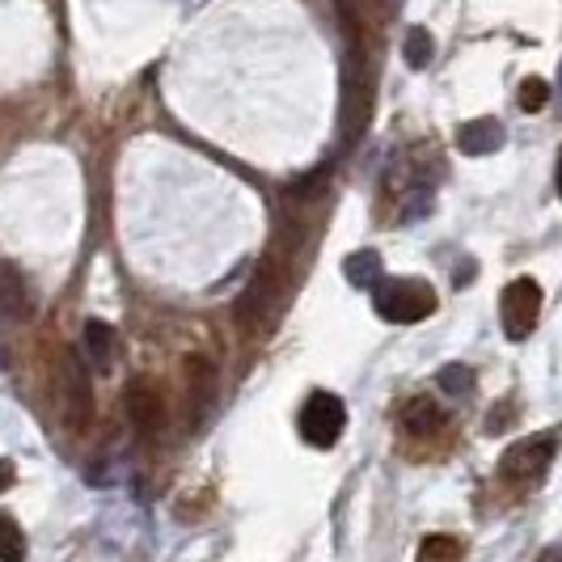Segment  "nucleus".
Here are the masks:
<instances>
[{"instance_id":"nucleus-20","label":"nucleus","mask_w":562,"mask_h":562,"mask_svg":"<svg viewBox=\"0 0 562 562\" xmlns=\"http://www.w3.org/2000/svg\"><path fill=\"white\" fill-rule=\"evenodd\" d=\"M13 479H18V474H13V461H0V491H9Z\"/></svg>"},{"instance_id":"nucleus-18","label":"nucleus","mask_w":562,"mask_h":562,"mask_svg":"<svg viewBox=\"0 0 562 562\" xmlns=\"http://www.w3.org/2000/svg\"><path fill=\"white\" fill-rule=\"evenodd\" d=\"M461 559V546L452 537H427L419 546V562H457Z\"/></svg>"},{"instance_id":"nucleus-17","label":"nucleus","mask_w":562,"mask_h":562,"mask_svg":"<svg viewBox=\"0 0 562 562\" xmlns=\"http://www.w3.org/2000/svg\"><path fill=\"white\" fill-rule=\"evenodd\" d=\"M440 390L452 397H461V394H470L474 390V368H465V364H449V368H440Z\"/></svg>"},{"instance_id":"nucleus-10","label":"nucleus","mask_w":562,"mask_h":562,"mask_svg":"<svg viewBox=\"0 0 562 562\" xmlns=\"http://www.w3.org/2000/svg\"><path fill=\"white\" fill-rule=\"evenodd\" d=\"M457 148H461L465 157H491V153L504 148V127H499L495 119H474V123H465V127L457 132Z\"/></svg>"},{"instance_id":"nucleus-21","label":"nucleus","mask_w":562,"mask_h":562,"mask_svg":"<svg viewBox=\"0 0 562 562\" xmlns=\"http://www.w3.org/2000/svg\"><path fill=\"white\" fill-rule=\"evenodd\" d=\"M559 195H562V153H559Z\"/></svg>"},{"instance_id":"nucleus-22","label":"nucleus","mask_w":562,"mask_h":562,"mask_svg":"<svg viewBox=\"0 0 562 562\" xmlns=\"http://www.w3.org/2000/svg\"><path fill=\"white\" fill-rule=\"evenodd\" d=\"M559 106H562V72H559Z\"/></svg>"},{"instance_id":"nucleus-11","label":"nucleus","mask_w":562,"mask_h":562,"mask_svg":"<svg viewBox=\"0 0 562 562\" xmlns=\"http://www.w3.org/2000/svg\"><path fill=\"white\" fill-rule=\"evenodd\" d=\"M114 356H119V338H114V330L106 326V322L89 317V322H85V360H89V368L111 372Z\"/></svg>"},{"instance_id":"nucleus-7","label":"nucleus","mask_w":562,"mask_h":562,"mask_svg":"<svg viewBox=\"0 0 562 562\" xmlns=\"http://www.w3.org/2000/svg\"><path fill=\"white\" fill-rule=\"evenodd\" d=\"M64 419L72 431H81L93 415V385H89V368L81 351H64Z\"/></svg>"},{"instance_id":"nucleus-16","label":"nucleus","mask_w":562,"mask_h":562,"mask_svg":"<svg viewBox=\"0 0 562 562\" xmlns=\"http://www.w3.org/2000/svg\"><path fill=\"white\" fill-rule=\"evenodd\" d=\"M26 559V537L18 529V520L9 512H0V562H22Z\"/></svg>"},{"instance_id":"nucleus-15","label":"nucleus","mask_w":562,"mask_h":562,"mask_svg":"<svg viewBox=\"0 0 562 562\" xmlns=\"http://www.w3.org/2000/svg\"><path fill=\"white\" fill-rule=\"evenodd\" d=\"M402 56H406V64H411V68H427V64H431V56H436L431 34H427L423 26H411V30H406V38H402Z\"/></svg>"},{"instance_id":"nucleus-13","label":"nucleus","mask_w":562,"mask_h":562,"mask_svg":"<svg viewBox=\"0 0 562 562\" xmlns=\"http://www.w3.org/2000/svg\"><path fill=\"white\" fill-rule=\"evenodd\" d=\"M342 276L351 288H376L385 280V267H381V254L376 250H356L347 262H342Z\"/></svg>"},{"instance_id":"nucleus-6","label":"nucleus","mask_w":562,"mask_h":562,"mask_svg":"<svg viewBox=\"0 0 562 562\" xmlns=\"http://www.w3.org/2000/svg\"><path fill=\"white\" fill-rule=\"evenodd\" d=\"M554 452H559V431L529 436V440H520V445H512V449L504 452V474L507 479H516V482L541 479V474L550 470Z\"/></svg>"},{"instance_id":"nucleus-8","label":"nucleus","mask_w":562,"mask_h":562,"mask_svg":"<svg viewBox=\"0 0 562 562\" xmlns=\"http://www.w3.org/2000/svg\"><path fill=\"white\" fill-rule=\"evenodd\" d=\"M127 419L144 436H157L166 427V397L153 381H132L127 390Z\"/></svg>"},{"instance_id":"nucleus-23","label":"nucleus","mask_w":562,"mask_h":562,"mask_svg":"<svg viewBox=\"0 0 562 562\" xmlns=\"http://www.w3.org/2000/svg\"><path fill=\"white\" fill-rule=\"evenodd\" d=\"M0 360H4V356H0Z\"/></svg>"},{"instance_id":"nucleus-1","label":"nucleus","mask_w":562,"mask_h":562,"mask_svg":"<svg viewBox=\"0 0 562 562\" xmlns=\"http://www.w3.org/2000/svg\"><path fill=\"white\" fill-rule=\"evenodd\" d=\"M292 276H296V250H292V228H283L280 237H276V246H271V254L258 262V276H254V283L241 296V305H237L241 322L250 330H258V335L276 330V322L288 310Z\"/></svg>"},{"instance_id":"nucleus-4","label":"nucleus","mask_w":562,"mask_h":562,"mask_svg":"<svg viewBox=\"0 0 562 562\" xmlns=\"http://www.w3.org/2000/svg\"><path fill=\"white\" fill-rule=\"evenodd\" d=\"M537 317H541V288H537V280L520 276V280L507 283L504 296H499V322H504V335L512 338V342L529 338L537 330Z\"/></svg>"},{"instance_id":"nucleus-2","label":"nucleus","mask_w":562,"mask_h":562,"mask_svg":"<svg viewBox=\"0 0 562 562\" xmlns=\"http://www.w3.org/2000/svg\"><path fill=\"white\" fill-rule=\"evenodd\" d=\"M372 119V81H368V64L360 43L347 47L342 59V106H338V127H342V148L360 140Z\"/></svg>"},{"instance_id":"nucleus-3","label":"nucleus","mask_w":562,"mask_h":562,"mask_svg":"<svg viewBox=\"0 0 562 562\" xmlns=\"http://www.w3.org/2000/svg\"><path fill=\"white\" fill-rule=\"evenodd\" d=\"M372 305L394 326H415L436 313V288L423 280H381L372 288Z\"/></svg>"},{"instance_id":"nucleus-12","label":"nucleus","mask_w":562,"mask_h":562,"mask_svg":"<svg viewBox=\"0 0 562 562\" xmlns=\"http://www.w3.org/2000/svg\"><path fill=\"white\" fill-rule=\"evenodd\" d=\"M212 397H216V372L207 360L191 364V423H203L212 411Z\"/></svg>"},{"instance_id":"nucleus-9","label":"nucleus","mask_w":562,"mask_h":562,"mask_svg":"<svg viewBox=\"0 0 562 562\" xmlns=\"http://www.w3.org/2000/svg\"><path fill=\"white\" fill-rule=\"evenodd\" d=\"M30 313H34V301H30L26 276L13 262H0V317L4 322H26Z\"/></svg>"},{"instance_id":"nucleus-19","label":"nucleus","mask_w":562,"mask_h":562,"mask_svg":"<svg viewBox=\"0 0 562 562\" xmlns=\"http://www.w3.org/2000/svg\"><path fill=\"white\" fill-rule=\"evenodd\" d=\"M546 102H550V85L541 81V77H525V81H520V111H541V106H546Z\"/></svg>"},{"instance_id":"nucleus-14","label":"nucleus","mask_w":562,"mask_h":562,"mask_svg":"<svg viewBox=\"0 0 562 562\" xmlns=\"http://www.w3.org/2000/svg\"><path fill=\"white\" fill-rule=\"evenodd\" d=\"M402 423H406V431H415V436H431V431L445 423V415H440V406H436L431 397H415V402L406 406Z\"/></svg>"},{"instance_id":"nucleus-5","label":"nucleus","mask_w":562,"mask_h":562,"mask_svg":"<svg viewBox=\"0 0 562 562\" xmlns=\"http://www.w3.org/2000/svg\"><path fill=\"white\" fill-rule=\"evenodd\" d=\"M347 427V406L338 394H310L301 406V436L310 440L313 449H335L338 436Z\"/></svg>"}]
</instances>
